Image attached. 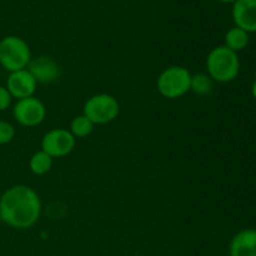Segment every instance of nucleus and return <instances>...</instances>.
Instances as JSON below:
<instances>
[{"instance_id": "6", "label": "nucleus", "mask_w": 256, "mask_h": 256, "mask_svg": "<svg viewBox=\"0 0 256 256\" xmlns=\"http://www.w3.org/2000/svg\"><path fill=\"white\" fill-rule=\"evenodd\" d=\"M45 115L46 109L44 104L34 96L18 100L12 108V116L22 126H36L42 124Z\"/></svg>"}, {"instance_id": "13", "label": "nucleus", "mask_w": 256, "mask_h": 256, "mask_svg": "<svg viewBox=\"0 0 256 256\" xmlns=\"http://www.w3.org/2000/svg\"><path fill=\"white\" fill-rule=\"evenodd\" d=\"M52 166V158L48 155L46 152L40 150L36 152L29 162V168L32 170V174L35 175H44L48 172H50Z\"/></svg>"}, {"instance_id": "15", "label": "nucleus", "mask_w": 256, "mask_h": 256, "mask_svg": "<svg viewBox=\"0 0 256 256\" xmlns=\"http://www.w3.org/2000/svg\"><path fill=\"white\" fill-rule=\"evenodd\" d=\"M192 89L199 95H206L212 92V82L209 75L198 74L192 78Z\"/></svg>"}, {"instance_id": "18", "label": "nucleus", "mask_w": 256, "mask_h": 256, "mask_svg": "<svg viewBox=\"0 0 256 256\" xmlns=\"http://www.w3.org/2000/svg\"><path fill=\"white\" fill-rule=\"evenodd\" d=\"M216 2H224V4H234V2H238V0H216Z\"/></svg>"}, {"instance_id": "7", "label": "nucleus", "mask_w": 256, "mask_h": 256, "mask_svg": "<svg viewBox=\"0 0 256 256\" xmlns=\"http://www.w3.org/2000/svg\"><path fill=\"white\" fill-rule=\"evenodd\" d=\"M75 146V138L65 129H52L44 135L42 140V150L54 158L66 156Z\"/></svg>"}, {"instance_id": "5", "label": "nucleus", "mask_w": 256, "mask_h": 256, "mask_svg": "<svg viewBox=\"0 0 256 256\" xmlns=\"http://www.w3.org/2000/svg\"><path fill=\"white\" fill-rule=\"evenodd\" d=\"M119 102L109 94H98L88 99L84 105V115L94 125L112 122L119 115Z\"/></svg>"}, {"instance_id": "4", "label": "nucleus", "mask_w": 256, "mask_h": 256, "mask_svg": "<svg viewBox=\"0 0 256 256\" xmlns=\"http://www.w3.org/2000/svg\"><path fill=\"white\" fill-rule=\"evenodd\" d=\"M192 78L186 68H168L158 78V92L166 99H176L192 90Z\"/></svg>"}, {"instance_id": "20", "label": "nucleus", "mask_w": 256, "mask_h": 256, "mask_svg": "<svg viewBox=\"0 0 256 256\" xmlns=\"http://www.w3.org/2000/svg\"><path fill=\"white\" fill-rule=\"evenodd\" d=\"M0 222H2V216H0Z\"/></svg>"}, {"instance_id": "17", "label": "nucleus", "mask_w": 256, "mask_h": 256, "mask_svg": "<svg viewBox=\"0 0 256 256\" xmlns=\"http://www.w3.org/2000/svg\"><path fill=\"white\" fill-rule=\"evenodd\" d=\"M12 95L8 92L6 86H2L0 85V112H4L12 104Z\"/></svg>"}, {"instance_id": "2", "label": "nucleus", "mask_w": 256, "mask_h": 256, "mask_svg": "<svg viewBox=\"0 0 256 256\" xmlns=\"http://www.w3.org/2000/svg\"><path fill=\"white\" fill-rule=\"evenodd\" d=\"M206 68L212 80L218 82H232L240 70L238 52H232L225 45L215 48L208 55Z\"/></svg>"}, {"instance_id": "12", "label": "nucleus", "mask_w": 256, "mask_h": 256, "mask_svg": "<svg viewBox=\"0 0 256 256\" xmlns=\"http://www.w3.org/2000/svg\"><path fill=\"white\" fill-rule=\"evenodd\" d=\"M249 44V32L234 26L225 34V46L238 52L244 50Z\"/></svg>"}, {"instance_id": "8", "label": "nucleus", "mask_w": 256, "mask_h": 256, "mask_svg": "<svg viewBox=\"0 0 256 256\" xmlns=\"http://www.w3.org/2000/svg\"><path fill=\"white\" fill-rule=\"evenodd\" d=\"M36 84L32 75L28 72V69L18 70V72H10L6 80V89L10 92L12 98L15 99H26L32 96L36 89Z\"/></svg>"}, {"instance_id": "19", "label": "nucleus", "mask_w": 256, "mask_h": 256, "mask_svg": "<svg viewBox=\"0 0 256 256\" xmlns=\"http://www.w3.org/2000/svg\"><path fill=\"white\" fill-rule=\"evenodd\" d=\"M252 95H254V98L256 99V82H254V85H252Z\"/></svg>"}, {"instance_id": "11", "label": "nucleus", "mask_w": 256, "mask_h": 256, "mask_svg": "<svg viewBox=\"0 0 256 256\" xmlns=\"http://www.w3.org/2000/svg\"><path fill=\"white\" fill-rule=\"evenodd\" d=\"M230 256H256V230L245 229L232 238Z\"/></svg>"}, {"instance_id": "9", "label": "nucleus", "mask_w": 256, "mask_h": 256, "mask_svg": "<svg viewBox=\"0 0 256 256\" xmlns=\"http://www.w3.org/2000/svg\"><path fill=\"white\" fill-rule=\"evenodd\" d=\"M235 26L246 32H256V0H238L232 4Z\"/></svg>"}, {"instance_id": "3", "label": "nucleus", "mask_w": 256, "mask_h": 256, "mask_svg": "<svg viewBox=\"0 0 256 256\" xmlns=\"http://www.w3.org/2000/svg\"><path fill=\"white\" fill-rule=\"evenodd\" d=\"M32 60L29 45L24 39L8 35L0 40V65L10 72L26 69Z\"/></svg>"}, {"instance_id": "14", "label": "nucleus", "mask_w": 256, "mask_h": 256, "mask_svg": "<svg viewBox=\"0 0 256 256\" xmlns=\"http://www.w3.org/2000/svg\"><path fill=\"white\" fill-rule=\"evenodd\" d=\"M94 130V124L84 114L74 118L70 124V132L74 138H85Z\"/></svg>"}, {"instance_id": "16", "label": "nucleus", "mask_w": 256, "mask_h": 256, "mask_svg": "<svg viewBox=\"0 0 256 256\" xmlns=\"http://www.w3.org/2000/svg\"><path fill=\"white\" fill-rule=\"evenodd\" d=\"M15 129L10 122L0 120V145H5L14 139Z\"/></svg>"}, {"instance_id": "1", "label": "nucleus", "mask_w": 256, "mask_h": 256, "mask_svg": "<svg viewBox=\"0 0 256 256\" xmlns=\"http://www.w3.org/2000/svg\"><path fill=\"white\" fill-rule=\"evenodd\" d=\"M42 214L40 198L26 185L9 188L0 198L2 222L15 229H29Z\"/></svg>"}, {"instance_id": "10", "label": "nucleus", "mask_w": 256, "mask_h": 256, "mask_svg": "<svg viewBox=\"0 0 256 256\" xmlns=\"http://www.w3.org/2000/svg\"><path fill=\"white\" fill-rule=\"evenodd\" d=\"M26 69L32 75L35 82L42 84L54 82L60 76L59 65L48 56H39L34 60H30Z\"/></svg>"}]
</instances>
